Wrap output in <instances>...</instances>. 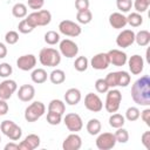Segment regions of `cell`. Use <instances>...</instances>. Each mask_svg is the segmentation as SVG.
Instances as JSON below:
<instances>
[{"instance_id": "ab89813d", "label": "cell", "mask_w": 150, "mask_h": 150, "mask_svg": "<svg viewBox=\"0 0 150 150\" xmlns=\"http://www.w3.org/2000/svg\"><path fill=\"white\" fill-rule=\"evenodd\" d=\"M18 29H19V32L22 33V34H28V33H32V32L34 30V27H33L26 19H22V20L19 22V25H18Z\"/></svg>"}, {"instance_id": "7c38bea8", "label": "cell", "mask_w": 150, "mask_h": 150, "mask_svg": "<svg viewBox=\"0 0 150 150\" xmlns=\"http://www.w3.org/2000/svg\"><path fill=\"white\" fill-rule=\"evenodd\" d=\"M84 107L93 112H98L103 109V102L98 95L94 93H88L84 97Z\"/></svg>"}, {"instance_id": "681fc988", "label": "cell", "mask_w": 150, "mask_h": 150, "mask_svg": "<svg viewBox=\"0 0 150 150\" xmlns=\"http://www.w3.org/2000/svg\"><path fill=\"white\" fill-rule=\"evenodd\" d=\"M5 150H19V144L18 143H14L13 142H9L5 145Z\"/></svg>"}, {"instance_id": "5b68a950", "label": "cell", "mask_w": 150, "mask_h": 150, "mask_svg": "<svg viewBox=\"0 0 150 150\" xmlns=\"http://www.w3.org/2000/svg\"><path fill=\"white\" fill-rule=\"evenodd\" d=\"M121 101H122V94L118 89H109L107 91V97H105V103H104V108L108 112L112 114L116 112L120 109L121 105Z\"/></svg>"}, {"instance_id": "b9f144b4", "label": "cell", "mask_w": 150, "mask_h": 150, "mask_svg": "<svg viewBox=\"0 0 150 150\" xmlns=\"http://www.w3.org/2000/svg\"><path fill=\"white\" fill-rule=\"evenodd\" d=\"M5 41L8 45H15L19 41V34L15 30H8L5 35Z\"/></svg>"}, {"instance_id": "7bdbcfd3", "label": "cell", "mask_w": 150, "mask_h": 150, "mask_svg": "<svg viewBox=\"0 0 150 150\" xmlns=\"http://www.w3.org/2000/svg\"><path fill=\"white\" fill-rule=\"evenodd\" d=\"M13 73V68L9 63L7 62H2L0 63V77H8L11 74Z\"/></svg>"}, {"instance_id": "f6af8a7d", "label": "cell", "mask_w": 150, "mask_h": 150, "mask_svg": "<svg viewBox=\"0 0 150 150\" xmlns=\"http://www.w3.org/2000/svg\"><path fill=\"white\" fill-rule=\"evenodd\" d=\"M75 8L77 12L89 9V0H75Z\"/></svg>"}, {"instance_id": "f907efd6", "label": "cell", "mask_w": 150, "mask_h": 150, "mask_svg": "<svg viewBox=\"0 0 150 150\" xmlns=\"http://www.w3.org/2000/svg\"><path fill=\"white\" fill-rule=\"evenodd\" d=\"M7 56V47L5 43L0 42V59H4Z\"/></svg>"}, {"instance_id": "9c48e42d", "label": "cell", "mask_w": 150, "mask_h": 150, "mask_svg": "<svg viewBox=\"0 0 150 150\" xmlns=\"http://www.w3.org/2000/svg\"><path fill=\"white\" fill-rule=\"evenodd\" d=\"M116 138L112 132H102L98 134L96 138V146L100 150H110L116 145Z\"/></svg>"}, {"instance_id": "d6a6232c", "label": "cell", "mask_w": 150, "mask_h": 150, "mask_svg": "<svg viewBox=\"0 0 150 150\" xmlns=\"http://www.w3.org/2000/svg\"><path fill=\"white\" fill-rule=\"evenodd\" d=\"M45 42L47 45H50V46L59 43L60 42V34L55 30H48L45 34Z\"/></svg>"}, {"instance_id": "ffe728a7", "label": "cell", "mask_w": 150, "mask_h": 150, "mask_svg": "<svg viewBox=\"0 0 150 150\" xmlns=\"http://www.w3.org/2000/svg\"><path fill=\"white\" fill-rule=\"evenodd\" d=\"M40 142L41 139L36 134H29L21 143H19V150H34L39 148Z\"/></svg>"}, {"instance_id": "2e32d148", "label": "cell", "mask_w": 150, "mask_h": 150, "mask_svg": "<svg viewBox=\"0 0 150 150\" xmlns=\"http://www.w3.org/2000/svg\"><path fill=\"white\" fill-rule=\"evenodd\" d=\"M108 57H109V62L112 66L116 67H122L127 63L128 61V56L124 52L120 50V49H110L108 53Z\"/></svg>"}, {"instance_id": "8fae6325", "label": "cell", "mask_w": 150, "mask_h": 150, "mask_svg": "<svg viewBox=\"0 0 150 150\" xmlns=\"http://www.w3.org/2000/svg\"><path fill=\"white\" fill-rule=\"evenodd\" d=\"M59 48H60V54L68 59L75 57L79 53V46L70 39H64V40L60 41Z\"/></svg>"}, {"instance_id": "3957f363", "label": "cell", "mask_w": 150, "mask_h": 150, "mask_svg": "<svg viewBox=\"0 0 150 150\" xmlns=\"http://www.w3.org/2000/svg\"><path fill=\"white\" fill-rule=\"evenodd\" d=\"M104 80L109 86V88H116V87H127L130 83L131 77L128 71L120 70V71H110Z\"/></svg>"}, {"instance_id": "d4e9b609", "label": "cell", "mask_w": 150, "mask_h": 150, "mask_svg": "<svg viewBox=\"0 0 150 150\" xmlns=\"http://www.w3.org/2000/svg\"><path fill=\"white\" fill-rule=\"evenodd\" d=\"M135 41L138 46L141 47H144V46H148L149 42H150V32L146 30V29H142L139 30L137 34H135Z\"/></svg>"}, {"instance_id": "7dc6e473", "label": "cell", "mask_w": 150, "mask_h": 150, "mask_svg": "<svg viewBox=\"0 0 150 150\" xmlns=\"http://www.w3.org/2000/svg\"><path fill=\"white\" fill-rule=\"evenodd\" d=\"M141 118L143 120V122L148 125V127H150V109L149 108H146V109H144L142 112H141Z\"/></svg>"}, {"instance_id": "277c9868", "label": "cell", "mask_w": 150, "mask_h": 150, "mask_svg": "<svg viewBox=\"0 0 150 150\" xmlns=\"http://www.w3.org/2000/svg\"><path fill=\"white\" fill-rule=\"evenodd\" d=\"M26 20L34 27H42V26H47L52 21V13L47 9H40V11H35L30 14H28L26 16Z\"/></svg>"}, {"instance_id": "484cf974", "label": "cell", "mask_w": 150, "mask_h": 150, "mask_svg": "<svg viewBox=\"0 0 150 150\" xmlns=\"http://www.w3.org/2000/svg\"><path fill=\"white\" fill-rule=\"evenodd\" d=\"M48 111H54V112H57V114L63 115V112L66 111V104H64L63 101L57 100V98H54L48 104Z\"/></svg>"}, {"instance_id": "ac0fdd59", "label": "cell", "mask_w": 150, "mask_h": 150, "mask_svg": "<svg viewBox=\"0 0 150 150\" xmlns=\"http://www.w3.org/2000/svg\"><path fill=\"white\" fill-rule=\"evenodd\" d=\"M81 146H82V138L76 132H71L70 135H68L62 143L63 150H79Z\"/></svg>"}, {"instance_id": "f1b7e54d", "label": "cell", "mask_w": 150, "mask_h": 150, "mask_svg": "<svg viewBox=\"0 0 150 150\" xmlns=\"http://www.w3.org/2000/svg\"><path fill=\"white\" fill-rule=\"evenodd\" d=\"M124 123H125V117L123 115H121V114L112 112L111 116L109 117V125L111 128H115V129L121 128V127L124 125Z\"/></svg>"}, {"instance_id": "74e56055", "label": "cell", "mask_w": 150, "mask_h": 150, "mask_svg": "<svg viewBox=\"0 0 150 150\" xmlns=\"http://www.w3.org/2000/svg\"><path fill=\"white\" fill-rule=\"evenodd\" d=\"M62 121V115L61 114H57V112H54V111H48L47 112V122L50 124V125H57L60 124Z\"/></svg>"}, {"instance_id": "816d5d0a", "label": "cell", "mask_w": 150, "mask_h": 150, "mask_svg": "<svg viewBox=\"0 0 150 150\" xmlns=\"http://www.w3.org/2000/svg\"><path fill=\"white\" fill-rule=\"evenodd\" d=\"M0 142H1V136H0Z\"/></svg>"}, {"instance_id": "9a60e30c", "label": "cell", "mask_w": 150, "mask_h": 150, "mask_svg": "<svg viewBox=\"0 0 150 150\" xmlns=\"http://www.w3.org/2000/svg\"><path fill=\"white\" fill-rule=\"evenodd\" d=\"M16 66L19 69L23 70V71H28L35 68L36 66V57L33 54H26V55H21L19 56V59L16 60Z\"/></svg>"}, {"instance_id": "cb8c5ba5", "label": "cell", "mask_w": 150, "mask_h": 150, "mask_svg": "<svg viewBox=\"0 0 150 150\" xmlns=\"http://www.w3.org/2000/svg\"><path fill=\"white\" fill-rule=\"evenodd\" d=\"M47 77H48V74L47 71L43 69V68H36L32 71L30 74V79L34 83H38V84H41V83H45L47 81Z\"/></svg>"}, {"instance_id": "e0dca14e", "label": "cell", "mask_w": 150, "mask_h": 150, "mask_svg": "<svg viewBox=\"0 0 150 150\" xmlns=\"http://www.w3.org/2000/svg\"><path fill=\"white\" fill-rule=\"evenodd\" d=\"M109 57L107 53H97L90 60V66L96 70H104L109 67Z\"/></svg>"}, {"instance_id": "836d02e7", "label": "cell", "mask_w": 150, "mask_h": 150, "mask_svg": "<svg viewBox=\"0 0 150 150\" xmlns=\"http://www.w3.org/2000/svg\"><path fill=\"white\" fill-rule=\"evenodd\" d=\"M88 66H89V61L86 56H79V57H76V60L74 62V68L77 71H81V73L86 71Z\"/></svg>"}, {"instance_id": "52a82bcc", "label": "cell", "mask_w": 150, "mask_h": 150, "mask_svg": "<svg viewBox=\"0 0 150 150\" xmlns=\"http://www.w3.org/2000/svg\"><path fill=\"white\" fill-rule=\"evenodd\" d=\"M46 111V107L41 101H34L25 109V120L27 122L38 121Z\"/></svg>"}, {"instance_id": "4dcf8cb0", "label": "cell", "mask_w": 150, "mask_h": 150, "mask_svg": "<svg viewBox=\"0 0 150 150\" xmlns=\"http://www.w3.org/2000/svg\"><path fill=\"white\" fill-rule=\"evenodd\" d=\"M127 23H129L131 27H139L143 23V16L141 13L132 12L127 16Z\"/></svg>"}, {"instance_id": "7402d4cb", "label": "cell", "mask_w": 150, "mask_h": 150, "mask_svg": "<svg viewBox=\"0 0 150 150\" xmlns=\"http://www.w3.org/2000/svg\"><path fill=\"white\" fill-rule=\"evenodd\" d=\"M109 23L115 29L124 28L127 25V16L121 12H114L109 15Z\"/></svg>"}, {"instance_id": "c3c4849f", "label": "cell", "mask_w": 150, "mask_h": 150, "mask_svg": "<svg viewBox=\"0 0 150 150\" xmlns=\"http://www.w3.org/2000/svg\"><path fill=\"white\" fill-rule=\"evenodd\" d=\"M8 112V103L6 100L0 98V116H4Z\"/></svg>"}, {"instance_id": "f546056e", "label": "cell", "mask_w": 150, "mask_h": 150, "mask_svg": "<svg viewBox=\"0 0 150 150\" xmlns=\"http://www.w3.org/2000/svg\"><path fill=\"white\" fill-rule=\"evenodd\" d=\"M12 14L18 18V19H22L27 16V6L22 2H18L12 7Z\"/></svg>"}, {"instance_id": "ba28073f", "label": "cell", "mask_w": 150, "mask_h": 150, "mask_svg": "<svg viewBox=\"0 0 150 150\" xmlns=\"http://www.w3.org/2000/svg\"><path fill=\"white\" fill-rule=\"evenodd\" d=\"M59 30L61 34L70 38H76L81 34L82 28L79 23L71 21V20H62L59 23Z\"/></svg>"}, {"instance_id": "ee69618b", "label": "cell", "mask_w": 150, "mask_h": 150, "mask_svg": "<svg viewBox=\"0 0 150 150\" xmlns=\"http://www.w3.org/2000/svg\"><path fill=\"white\" fill-rule=\"evenodd\" d=\"M27 5L34 11H40L45 5V0H27Z\"/></svg>"}, {"instance_id": "83f0119b", "label": "cell", "mask_w": 150, "mask_h": 150, "mask_svg": "<svg viewBox=\"0 0 150 150\" xmlns=\"http://www.w3.org/2000/svg\"><path fill=\"white\" fill-rule=\"evenodd\" d=\"M49 80L53 84H61L66 81V73L62 69H54L49 74Z\"/></svg>"}, {"instance_id": "44dd1931", "label": "cell", "mask_w": 150, "mask_h": 150, "mask_svg": "<svg viewBox=\"0 0 150 150\" xmlns=\"http://www.w3.org/2000/svg\"><path fill=\"white\" fill-rule=\"evenodd\" d=\"M18 98L22 102H29L35 96V88L32 84H22L18 90Z\"/></svg>"}, {"instance_id": "e575fe53", "label": "cell", "mask_w": 150, "mask_h": 150, "mask_svg": "<svg viewBox=\"0 0 150 150\" xmlns=\"http://www.w3.org/2000/svg\"><path fill=\"white\" fill-rule=\"evenodd\" d=\"M114 135H115L116 142H118V143H123L124 144V143H127L129 141V132L123 127L117 128V130H116V132Z\"/></svg>"}, {"instance_id": "d6986e66", "label": "cell", "mask_w": 150, "mask_h": 150, "mask_svg": "<svg viewBox=\"0 0 150 150\" xmlns=\"http://www.w3.org/2000/svg\"><path fill=\"white\" fill-rule=\"evenodd\" d=\"M128 66H129V69L131 71V74L134 75H138L143 71V68H144V60L141 55L138 54H135L132 56H130L128 59Z\"/></svg>"}, {"instance_id": "30bf717a", "label": "cell", "mask_w": 150, "mask_h": 150, "mask_svg": "<svg viewBox=\"0 0 150 150\" xmlns=\"http://www.w3.org/2000/svg\"><path fill=\"white\" fill-rule=\"evenodd\" d=\"M63 123H64L66 128L71 132H77L83 128V122H82L81 116L75 112L67 114L63 118Z\"/></svg>"}, {"instance_id": "603a6c76", "label": "cell", "mask_w": 150, "mask_h": 150, "mask_svg": "<svg viewBox=\"0 0 150 150\" xmlns=\"http://www.w3.org/2000/svg\"><path fill=\"white\" fill-rule=\"evenodd\" d=\"M81 91L77 88H69L64 93V101L69 105H76L81 101Z\"/></svg>"}, {"instance_id": "f35d334b", "label": "cell", "mask_w": 150, "mask_h": 150, "mask_svg": "<svg viewBox=\"0 0 150 150\" xmlns=\"http://www.w3.org/2000/svg\"><path fill=\"white\" fill-rule=\"evenodd\" d=\"M116 6L121 13H127L132 7V0H116Z\"/></svg>"}, {"instance_id": "1f68e13d", "label": "cell", "mask_w": 150, "mask_h": 150, "mask_svg": "<svg viewBox=\"0 0 150 150\" xmlns=\"http://www.w3.org/2000/svg\"><path fill=\"white\" fill-rule=\"evenodd\" d=\"M76 20H77L79 23L88 25V23L93 20V13H91L89 9L77 12V14H76Z\"/></svg>"}, {"instance_id": "4fadbf2b", "label": "cell", "mask_w": 150, "mask_h": 150, "mask_svg": "<svg viewBox=\"0 0 150 150\" xmlns=\"http://www.w3.org/2000/svg\"><path fill=\"white\" fill-rule=\"evenodd\" d=\"M18 89V84L14 80L7 79L4 80L2 82H0V98L2 100H9L12 97V95Z\"/></svg>"}, {"instance_id": "6da1fadb", "label": "cell", "mask_w": 150, "mask_h": 150, "mask_svg": "<svg viewBox=\"0 0 150 150\" xmlns=\"http://www.w3.org/2000/svg\"><path fill=\"white\" fill-rule=\"evenodd\" d=\"M131 97L138 105H150V77L143 75L137 79L131 87Z\"/></svg>"}, {"instance_id": "8992f818", "label": "cell", "mask_w": 150, "mask_h": 150, "mask_svg": "<svg viewBox=\"0 0 150 150\" xmlns=\"http://www.w3.org/2000/svg\"><path fill=\"white\" fill-rule=\"evenodd\" d=\"M0 129L5 136H7L11 141H19L22 136L21 128L11 120H5L0 124Z\"/></svg>"}, {"instance_id": "bcb514c9", "label": "cell", "mask_w": 150, "mask_h": 150, "mask_svg": "<svg viewBox=\"0 0 150 150\" xmlns=\"http://www.w3.org/2000/svg\"><path fill=\"white\" fill-rule=\"evenodd\" d=\"M141 142L142 144L145 146V149H150V131H144L142 134V137H141Z\"/></svg>"}, {"instance_id": "d590c367", "label": "cell", "mask_w": 150, "mask_h": 150, "mask_svg": "<svg viewBox=\"0 0 150 150\" xmlns=\"http://www.w3.org/2000/svg\"><path fill=\"white\" fill-rule=\"evenodd\" d=\"M139 115H141V111L137 107H129L125 111V118L130 122L137 121L139 118Z\"/></svg>"}, {"instance_id": "5bb4252c", "label": "cell", "mask_w": 150, "mask_h": 150, "mask_svg": "<svg viewBox=\"0 0 150 150\" xmlns=\"http://www.w3.org/2000/svg\"><path fill=\"white\" fill-rule=\"evenodd\" d=\"M135 42V32L131 29H123L116 38V45L121 48H127Z\"/></svg>"}, {"instance_id": "60d3db41", "label": "cell", "mask_w": 150, "mask_h": 150, "mask_svg": "<svg viewBox=\"0 0 150 150\" xmlns=\"http://www.w3.org/2000/svg\"><path fill=\"white\" fill-rule=\"evenodd\" d=\"M95 89H96L97 93L104 94V93H107L109 90V86L107 84L104 79H97L96 82H95Z\"/></svg>"}, {"instance_id": "7a4b0ae2", "label": "cell", "mask_w": 150, "mask_h": 150, "mask_svg": "<svg viewBox=\"0 0 150 150\" xmlns=\"http://www.w3.org/2000/svg\"><path fill=\"white\" fill-rule=\"evenodd\" d=\"M39 61L42 66L56 67L61 62V54L59 50H56L52 47H46V48H42L40 50Z\"/></svg>"}, {"instance_id": "4316f807", "label": "cell", "mask_w": 150, "mask_h": 150, "mask_svg": "<svg viewBox=\"0 0 150 150\" xmlns=\"http://www.w3.org/2000/svg\"><path fill=\"white\" fill-rule=\"evenodd\" d=\"M86 128H87L88 134L91 135V136H94V135H98L100 134V131L102 129V125H101L100 120H97V118H90L88 121Z\"/></svg>"}, {"instance_id": "8d00e7d4", "label": "cell", "mask_w": 150, "mask_h": 150, "mask_svg": "<svg viewBox=\"0 0 150 150\" xmlns=\"http://www.w3.org/2000/svg\"><path fill=\"white\" fill-rule=\"evenodd\" d=\"M149 5H150V0H135V2L132 4V6L137 13L146 12V9L149 8Z\"/></svg>"}]
</instances>
